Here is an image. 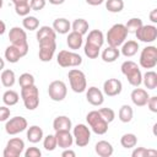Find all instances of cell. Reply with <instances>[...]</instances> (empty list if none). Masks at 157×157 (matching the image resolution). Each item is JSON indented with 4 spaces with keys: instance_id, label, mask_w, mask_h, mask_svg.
I'll return each mask as SVG.
<instances>
[{
    "instance_id": "obj_1",
    "label": "cell",
    "mask_w": 157,
    "mask_h": 157,
    "mask_svg": "<svg viewBox=\"0 0 157 157\" xmlns=\"http://www.w3.org/2000/svg\"><path fill=\"white\" fill-rule=\"evenodd\" d=\"M123 75L126 77L128 82L134 86V87H139L142 83V74L140 71L139 65L132 61V60H126L121 64L120 66Z\"/></svg>"
},
{
    "instance_id": "obj_2",
    "label": "cell",
    "mask_w": 157,
    "mask_h": 157,
    "mask_svg": "<svg viewBox=\"0 0 157 157\" xmlns=\"http://www.w3.org/2000/svg\"><path fill=\"white\" fill-rule=\"evenodd\" d=\"M128 33L129 32L125 28V25H123V23H115V25H113L108 29L107 36H105V39L108 42V45L119 48L125 42V39L128 37Z\"/></svg>"
},
{
    "instance_id": "obj_3",
    "label": "cell",
    "mask_w": 157,
    "mask_h": 157,
    "mask_svg": "<svg viewBox=\"0 0 157 157\" xmlns=\"http://www.w3.org/2000/svg\"><path fill=\"white\" fill-rule=\"evenodd\" d=\"M9 39L12 45L18 48L22 56H26L28 53V42H27V33L21 27H12L9 32Z\"/></svg>"
},
{
    "instance_id": "obj_4",
    "label": "cell",
    "mask_w": 157,
    "mask_h": 157,
    "mask_svg": "<svg viewBox=\"0 0 157 157\" xmlns=\"http://www.w3.org/2000/svg\"><path fill=\"white\" fill-rule=\"evenodd\" d=\"M21 98L28 110H34L39 105V90L36 85L21 87Z\"/></svg>"
},
{
    "instance_id": "obj_5",
    "label": "cell",
    "mask_w": 157,
    "mask_h": 157,
    "mask_svg": "<svg viewBox=\"0 0 157 157\" xmlns=\"http://www.w3.org/2000/svg\"><path fill=\"white\" fill-rule=\"evenodd\" d=\"M86 120L91 130L97 135H104L108 131V123L102 118L98 110H91L86 115Z\"/></svg>"
},
{
    "instance_id": "obj_6",
    "label": "cell",
    "mask_w": 157,
    "mask_h": 157,
    "mask_svg": "<svg viewBox=\"0 0 157 157\" xmlns=\"http://www.w3.org/2000/svg\"><path fill=\"white\" fill-rule=\"evenodd\" d=\"M38 43H39V52H38L39 60L43 63L50 61L56 49V38H43L39 39Z\"/></svg>"
},
{
    "instance_id": "obj_7",
    "label": "cell",
    "mask_w": 157,
    "mask_h": 157,
    "mask_svg": "<svg viewBox=\"0 0 157 157\" xmlns=\"http://www.w3.org/2000/svg\"><path fill=\"white\" fill-rule=\"evenodd\" d=\"M67 78L70 82V87L74 92L76 93H82L87 88V81H86V75L83 71L78 69H71L67 72Z\"/></svg>"
},
{
    "instance_id": "obj_8",
    "label": "cell",
    "mask_w": 157,
    "mask_h": 157,
    "mask_svg": "<svg viewBox=\"0 0 157 157\" xmlns=\"http://www.w3.org/2000/svg\"><path fill=\"white\" fill-rule=\"evenodd\" d=\"M56 61L61 67H75L82 64V58L80 54L75 53V52H70V50H60L58 56H56Z\"/></svg>"
},
{
    "instance_id": "obj_9",
    "label": "cell",
    "mask_w": 157,
    "mask_h": 157,
    "mask_svg": "<svg viewBox=\"0 0 157 157\" xmlns=\"http://www.w3.org/2000/svg\"><path fill=\"white\" fill-rule=\"evenodd\" d=\"M140 66L144 69H153L157 65V48L155 45H147L141 50Z\"/></svg>"
},
{
    "instance_id": "obj_10",
    "label": "cell",
    "mask_w": 157,
    "mask_h": 157,
    "mask_svg": "<svg viewBox=\"0 0 157 157\" xmlns=\"http://www.w3.org/2000/svg\"><path fill=\"white\" fill-rule=\"evenodd\" d=\"M66 93H67V87H66V85H65L64 81L55 80V81H53V82L49 83L48 94H49V97H50L52 101H54V102H61V101L65 99Z\"/></svg>"
},
{
    "instance_id": "obj_11",
    "label": "cell",
    "mask_w": 157,
    "mask_h": 157,
    "mask_svg": "<svg viewBox=\"0 0 157 157\" xmlns=\"http://www.w3.org/2000/svg\"><path fill=\"white\" fill-rule=\"evenodd\" d=\"M28 128V123L23 117L9 118L5 124V131L9 135H17Z\"/></svg>"
},
{
    "instance_id": "obj_12",
    "label": "cell",
    "mask_w": 157,
    "mask_h": 157,
    "mask_svg": "<svg viewBox=\"0 0 157 157\" xmlns=\"http://www.w3.org/2000/svg\"><path fill=\"white\" fill-rule=\"evenodd\" d=\"M74 141L78 147H85L88 145L91 140V131L87 125L85 124H77L72 130Z\"/></svg>"
},
{
    "instance_id": "obj_13",
    "label": "cell",
    "mask_w": 157,
    "mask_h": 157,
    "mask_svg": "<svg viewBox=\"0 0 157 157\" xmlns=\"http://www.w3.org/2000/svg\"><path fill=\"white\" fill-rule=\"evenodd\" d=\"M25 148V142L20 137H12L7 141L6 147L4 148V157H18Z\"/></svg>"
},
{
    "instance_id": "obj_14",
    "label": "cell",
    "mask_w": 157,
    "mask_h": 157,
    "mask_svg": "<svg viewBox=\"0 0 157 157\" xmlns=\"http://www.w3.org/2000/svg\"><path fill=\"white\" fill-rule=\"evenodd\" d=\"M136 38L144 43H152L157 38V27L153 25H142L136 32Z\"/></svg>"
},
{
    "instance_id": "obj_15",
    "label": "cell",
    "mask_w": 157,
    "mask_h": 157,
    "mask_svg": "<svg viewBox=\"0 0 157 157\" xmlns=\"http://www.w3.org/2000/svg\"><path fill=\"white\" fill-rule=\"evenodd\" d=\"M123 85L118 78H108L103 83V93L108 97H115L121 93Z\"/></svg>"
},
{
    "instance_id": "obj_16",
    "label": "cell",
    "mask_w": 157,
    "mask_h": 157,
    "mask_svg": "<svg viewBox=\"0 0 157 157\" xmlns=\"http://www.w3.org/2000/svg\"><path fill=\"white\" fill-rule=\"evenodd\" d=\"M86 99L90 104L94 105V107H98L101 104H103L104 102V96H103V92L97 88L96 86H91L88 88H86Z\"/></svg>"
},
{
    "instance_id": "obj_17",
    "label": "cell",
    "mask_w": 157,
    "mask_h": 157,
    "mask_svg": "<svg viewBox=\"0 0 157 157\" xmlns=\"http://www.w3.org/2000/svg\"><path fill=\"white\" fill-rule=\"evenodd\" d=\"M55 137H56V144L61 148H70L74 144V136L69 130H59L55 131Z\"/></svg>"
},
{
    "instance_id": "obj_18",
    "label": "cell",
    "mask_w": 157,
    "mask_h": 157,
    "mask_svg": "<svg viewBox=\"0 0 157 157\" xmlns=\"http://www.w3.org/2000/svg\"><path fill=\"white\" fill-rule=\"evenodd\" d=\"M148 97H150V94L147 93V91L144 90V88H139V87L134 88L132 92H131V94H130V98H131L132 103L136 107H144V105H146V103L148 101Z\"/></svg>"
},
{
    "instance_id": "obj_19",
    "label": "cell",
    "mask_w": 157,
    "mask_h": 157,
    "mask_svg": "<svg viewBox=\"0 0 157 157\" xmlns=\"http://www.w3.org/2000/svg\"><path fill=\"white\" fill-rule=\"evenodd\" d=\"M94 151L101 157H110L113 155L114 148L110 142H108L105 140H101L94 145Z\"/></svg>"
},
{
    "instance_id": "obj_20",
    "label": "cell",
    "mask_w": 157,
    "mask_h": 157,
    "mask_svg": "<svg viewBox=\"0 0 157 157\" xmlns=\"http://www.w3.org/2000/svg\"><path fill=\"white\" fill-rule=\"evenodd\" d=\"M82 43H83V36L77 33V32H70L67 38H66V44L70 49L72 50H77L82 47Z\"/></svg>"
},
{
    "instance_id": "obj_21",
    "label": "cell",
    "mask_w": 157,
    "mask_h": 157,
    "mask_svg": "<svg viewBox=\"0 0 157 157\" xmlns=\"http://www.w3.org/2000/svg\"><path fill=\"white\" fill-rule=\"evenodd\" d=\"M139 50V43L136 40H128V42H124L121 44V49H120V53L125 56V58H131L134 56Z\"/></svg>"
},
{
    "instance_id": "obj_22",
    "label": "cell",
    "mask_w": 157,
    "mask_h": 157,
    "mask_svg": "<svg viewBox=\"0 0 157 157\" xmlns=\"http://www.w3.org/2000/svg\"><path fill=\"white\" fill-rule=\"evenodd\" d=\"M71 128H72L71 119L66 115H59L53 121V129L55 131H59V130H69L70 131Z\"/></svg>"
},
{
    "instance_id": "obj_23",
    "label": "cell",
    "mask_w": 157,
    "mask_h": 157,
    "mask_svg": "<svg viewBox=\"0 0 157 157\" xmlns=\"http://www.w3.org/2000/svg\"><path fill=\"white\" fill-rule=\"evenodd\" d=\"M53 29L56 33H59V34H66L71 29V23H70L69 20H66L64 17H60V18L54 20V22H53Z\"/></svg>"
},
{
    "instance_id": "obj_24",
    "label": "cell",
    "mask_w": 157,
    "mask_h": 157,
    "mask_svg": "<svg viewBox=\"0 0 157 157\" xmlns=\"http://www.w3.org/2000/svg\"><path fill=\"white\" fill-rule=\"evenodd\" d=\"M43 130L38 125H32L27 129V140L32 144H37L43 140Z\"/></svg>"
},
{
    "instance_id": "obj_25",
    "label": "cell",
    "mask_w": 157,
    "mask_h": 157,
    "mask_svg": "<svg viewBox=\"0 0 157 157\" xmlns=\"http://www.w3.org/2000/svg\"><path fill=\"white\" fill-rule=\"evenodd\" d=\"M86 43H90V44H93L98 48H101L104 43V34L102 31L99 29H92L88 36H87V39H86Z\"/></svg>"
},
{
    "instance_id": "obj_26",
    "label": "cell",
    "mask_w": 157,
    "mask_h": 157,
    "mask_svg": "<svg viewBox=\"0 0 157 157\" xmlns=\"http://www.w3.org/2000/svg\"><path fill=\"white\" fill-rule=\"evenodd\" d=\"M120 55V50L115 47H110L108 45L105 49H103L101 56H102V60L104 63H114Z\"/></svg>"
},
{
    "instance_id": "obj_27",
    "label": "cell",
    "mask_w": 157,
    "mask_h": 157,
    "mask_svg": "<svg viewBox=\"0 0 157 157\" xmlns=\"http://www.w3.org/2000/svg\"><path fill=\"white\" fill-rule=\"evenodd\" d=\"M142 83L147 90H156L157 87V74L152 70L146 71L142 75Z\"/></svg>"
},
{
    "instance_id": "obj_28",
    "label": "cell",
    "mask_w": 157,
    "mask_h": 157,
    "mask_svg": "<svg viewBox=\"0 0 157 157\" xmlns=\"http://www.w3.org/2000/svg\"><path fill=\"white\" fill-rule=\"evenodd\" d=\"M21 58H23L22 56V54H21V52L18 50V48H16L15 45H9L6 49H5V59L9 61V63H11V64H15V63H17Z\"/></svg>"
},
{
    "instance_id": "obj_29",
    "label": "cell",
    "mask_w": 157,
    "mask_h": 157,
    "mask_svg": "<svg viewBox=\"0 0 157 157\" xmlns=\"http://www.w3.org/2000/svg\"><path fill=\"white\" fill-rule=\"evenodd\" d=\"M0 80H1V85L6 88H10L15 85L16 82V76H15V72L10 69H6L1 72V76H0Z\"/></svg>"
},
{
    "instance_id": "obj_30",
    "label": "cell",
    "mask_w": 157,
    "mask_h": 157,
    "mask_svg": "<svg viewBox=\"0 0 157 157\" xmlns=\"http://www.w3.org/2000/svg\"><path fill=\"white\" fill-rule=\"evenodd\" d=\"M118 117H119V120L121 123H130L132 120V117H134V110L129 104H123L119 109Z\"/></svg>"
},
{
    "instance_id": "obj_31",
    "label": "cell",
    "mask_w": 157,
    "mask_h": 157,
    "mask_svg": "<svg viewBox=\"0 0 157 157\" xmlns=\"http://www.w3.org/2000/svg\"><path fill=\"white\" fill-rule=\"evenodd\" d=\"M71 28H72L74 32H77V33H80V34L83 36V34H86V33L88 32L90 25H88V22H87L85 18H76V20L72 22Z\"/></svg>"
},
{
    "instance_id": "obj_32",
    "label": "cell",
    "mask_w": 157,
    "mask_h": 157,
    "mask_svg": "<svg viewBox=\"0 0 157 157\" xmlns=\"http://www.w3.org/2000/svg\"><path fill=\"white\" fill-rule=\"evenodd\" d=\"M18 99H20V96L16 91L13 90H7L4 94H2V102L7 105V107H11V105H15L18 103Z\"/></svg>"
},
{
    "instance_id": "obj_33",
    "label": "cell",
    "mask_w": 157,
    "mask_h": 157,
    "mask_svg": "<svg viewBox=\"0 0 157 157\" xmlns=\"http://www.w3.org/2000/svg\"><path fill=\"white\" fill-rule=\"evenodd\" d=\"M136 144H137V137H136L135 134L128 132V134H124L120 137V145L124 148H132V147L136 146Z\"/></svg>"
},
{
    "instance_id": "obj_34",
    "label": "cell",
    "mask_w": 157,
    "mask_h": 157,
    "mask_svg": "<svg viewBox=\"0 0 157 157\" xmlns=\"http://www.w3.org/2000/svg\"><path fill=\"white\" fill-rule=\"evenodd\" d=\"M22 26L25 29H28V31H36L38 29L39 27V20L36 17V16H25L23 20H22Z\"/></svg>"
},
{
    "instance_id": "obj_35",
    "label": "cell",
    "mask_w": 157,
    "mask_h": 157,
    "mask_svg": "<svg viewBox=\"0 0 157 157\" xmlns=\"http://www.w3.org/2000/svg\"><path fill=\"white\" fill-rule=\"evenodd\" d=\"M37 40L43 39V38H56V32L53 29V27L49 26H42L39 27V29L37 31Z\"/></svg>"
},
{
    "instance_id": "obj_36",
    "label": "cell",
    "mask_w": 157,
    "mask_h": 157,
    "mask_svg": "<svg viewBox=\"0 0 157 157\" xmlns=\"http://www.w3.org/2000/svg\"><path fill=\"white\" fill-rule=\"evenodd\" d=\"M105 9L112 13H118L124 9V1L123 0H107Z\"/></svg>"
},
{
    "instance_id": "obj_37",
    "label": "cell",
    "mask_w": 157,
    "mask_h": 157,
    "mask_svg": "<svg viewBox=\"0 0 157 157\" xmlns=\"http://www.w3.org/2000/svg\"><path fill=\"white\" fill-rule=\"evenodd\" d=\"M142 25H144V23H142V20H141V18H139V17H132V18H130V20L125 23V28L128 29L129 33H135Z\"/></svg>"
},
{
    "instance_id": "obj_38",
    "label": "cell",
    "mask_w": 157,
    "mask_h": 157,
    "mask_svg": "<svg viewBox=\"0 0 157 157\" xmlns=\"http://www.w3.org/2000/svg\"><path fill=\"white\" fill-rule=\"evenodd\" d=\"M43 147H44L47 151H54V150L58 147L55 135L49 134V135H47L45 137H43Z\"/></svg>"
},
{
    "instance_id": "obj_39",
    "label": "cell",
    "mask_w": 157,
    "mask_h": 157,
    "mask_svg": "<svg viewBox=\"0 0 157 157\" xmlns=\"http://www.w3.org/2000/svg\"><path fill=\"white\" fill-rule=\"evenodd\" d=\"M99 49H101V48H98V47H96V45H93V44H90V43H85V47H83V52H85L86 56L90 58V59H96V58H98V55H99Z\"/></svg>"
},
{
    "instance_id": "obj_40",
    "label": "cell",
    "mask_w": 157,
    "mask_h": 157,
    "mask_svg": "<svg viewBox=\"0 0 157 157\" xmlns=\"http://www.w3.org/2000/svg\"><path fill=\"white\" fill-rule=\"evenodd\" d=\"M156 155H157L156 150H147L145 147H137L131 153L132 157H148V156H156Z\"/></svg>"
},
{
    "instance_id": "obj_41",
    "label": "cell",
    "mask_w": 157,
    "mask_h": 157,
    "mask_svg": "<svg viewBox=\"0 0 157 157\" xmlns=\"http://www.w3.org/2000/svg\"><path fill=\"white\" fill-rule=\"evenodd\" d=\"M18 83H20L21 87L32 86V85H34V76L32 74H29V72H23L22 75H20Z\"/></svg>"
},
{
    "instance_id": "obj_42",
    "label": "cell",
    "mask_w": 157,
    "mask_h": 157,
    "mask_svg": "<svg viewBox=\"0 0 157 157\" xmlns=\"http://www.w3.org/2000/svg\"><path fill=\"white\" fill-rule=\"evenodd\" d=\"M98 112H99V114L102 115V118L109 124V123H112L114 119H115V112L112 109V108H101V109H98Z\"/></svg>"
},
{
    "instance_id": "obj_43",
    "label": "cell",
    "mask_w": 157,
    "mask_h": 157,
    "mask_svg": "<svg viewBox=\"0 0 157 157\" xmlns=\"http://www.w3.org/2000/svg\"><path fill=\"white\" fill-rule=\"evenodd\" d=\"M15 11L18 16H27L29 15V11H31V6H29V2L28 4H23V5H16L15 6Z\"/></svg>"
},
{
    "instance_id": "obj_44",
    "label": "cell",
    "mask_w": 157,
    "mask_h": 157,
    "mask_svg": "<svg viewBox=\"0 0 157 157\" xmlns=\"http://www.w3.org/2000/svg\"><path fill=\"white\" fill-rule=\"evenodd\" d=\"M45 4H47V0H31L29 1V6H31V10L33 11H40L45 7Z\"/></svg>"
},
{
    "instance_id": "obj_45",
    "label": "cell",
    "mask_w": 157,
    "mask_h": 157,
    "mask_svg": "<svg viewBox=\"0 0 157 157\" xmlns=\"http://www.w3.org/2000/svg\"><path fill=\"white\" fill-rule=\"evenodd\" d=\"M42 156V151L37 147H28L25 151V157H40Z\"/></svg>"
},
{
    "instance_id": "obj_46",
    "label": "cell",
    "mask_w": 157,
    "mask_h": 157,
    "mask_svg": "<svg viewBox=\"0 0 157 157\" xmlns=\"http://www.w3.org/2000/svg\"><path fill=\"white\" fill-rule=\"evenodd\" d=\"M11 115V110L10 108H7V105H1L0 107V121H6Z\"/></svg>"
},
{
    "instance_id": "obj_47",
    "label": "cell",
    "mask_w": 157,
    "mask_h": 157,
    "mask_svg": "<svg viewBox=\"0 0 157 157\" xmlns=\"http://www.w3.org/2000/svg\"><path fill=\"white\" fill-rule=\"evenodd\" d=\"M146 105L148 107V109H150L152 113H157V97H156V96L148 97V101H147Z\"/></svg>"
},
{
    "instance_id": "obj_48",
    "label": "cell",
    "mask_w": 157,
    "mask_h": 157,
    "mask_svg": "<svg viewBox=\"0 0 157 157\" xmlns=\"http://www.w3.org/2000/svg\"><path fill=\"white\" fill-rule=\"evenodd\" d=\"M61 156L63 157H75L76 153H75V151H72L70 148H64V151L61 152Z\"/></svg>"
},
{
    "instance_id": "obj_49",
    "label": "cell",
    "mask_w": 157,
    "mask_h": 157,
    "mask_svg": "<svg viewBox=\"0 0 157 157\" xmlns=\"http://www.w3.org/2000/svg\"><path fill=\"white\" fill-rule=\"evenodd\" d=\"M150 20H151L153 23L157 22V9H153V10L150 12Z\"/></svg>"
},
{
    "instance_id": "obj_50",
    "label": "cell",
    "mask_w": 157,
    "mask_h": 157,
    "mask_svg": "<svg viewBox=\"0 0 157 157\" xmlns=\"http://www.w3.org/2000/svg\"><path fill=\"white\" fill-rule=\"evenodd\" d=\"M103 1L104 0H86V2L88 5H91V6H98V5L103 4Z\"/></svg>"
},
{
    "instance_id": "obj_51",
    "label": "cell",
    "mask_w": 157,
    "mask_h": 157,
    "mask_svg": "<svg viewBox=\"0 0 157 157\" xmlns=\"http://www.w3.org/2000/svg\"><path fill=\"white\" fill-rule=\"evenodd\" d=\"M5 31H6V25L2 20H0V36H2L5 33Z\"/></svg>"
},
{
    "instance_id": "obj_52",
    "label": "cell",
    "mask_w": 157,
    "mask_h": 157,
    "mask_svg": "<svg viewBox=\"0 0 157 157\" xmlns=\"http://www.w3.org/2000/svg\"><path fill=\"white\" fill-rule=\"evenodd\" d=\"M12 2H13V5L16 6V5H23V4H28V2H29V0H12Z\"/></svg>"
},
{
    "instance_id": "obj_53",
    "label": "cell",
    "mask_w": 157,
    "mask_h": 157,
    "mask_svg": "<svg viewBox=\"0 0 157 157\" xmlns=\"http://www.w3.org/2000/svg\"><path fill=\"white\" fill-rule=\"evenodd\" d=\"M64 1L65 0H49V2L52 5H61V4H64Z\"/></svg>"
},
{
    "instance_id": "obj_54",
    "label": "cell",
    "mask_w": 157,
    "mask_h": 157,
    "mask_svg": "<svg viewBox=\"0 0 157 157\" xmlns=\"http://www.w3.org/2000/svg\"><path fill=\"white\" fill-rule=\"evenodd\" d=\"M4 67H5V61H4V59L0 56V71H1Z\"/></svg>"
},
{
    "instance_id": "obj_55",
    "label": "cell",
    "mask_w": 157,
    "mask_h": 157,
    "mask_svg": "<svg viewBox=\"0 0 157 157\" xmlns=\"http://www.w3.org/2000/svg\"><path fill=\"white\" fill-rule=\"evenodd\" d=\"M2 5H4V0H0V10H1V7H2Z\"/></svg>"
}]
</instances>
